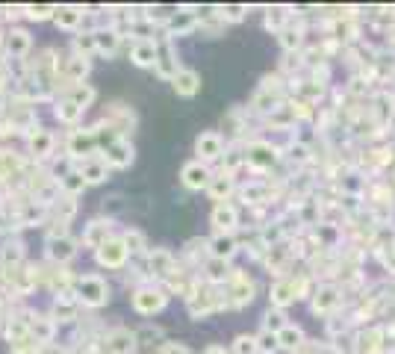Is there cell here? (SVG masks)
<instances>
[{
  "label": "cell",
  "mask_w": 395,
  "mask_h": 354,
  "mask_svg": "<svg viewBox=\"0 0 395 354\" xmlns=\"http://www.w3.org/2000/svg\"><path fill=\"white\" fill-rule=\"evenodd\" d=\"M133 160H136V151L127 139H118L104 151V163L109 168H127V166H133Z\"/></svg>",
  "instance_id": "17"
},
{
  "label": "cell",
  "mask_w": 395,
  "mask_h": 354,
  "mask_svg": "<svg viewBox=\"0 0 395 354\" xmlns=\"http://www.w3.org/2000/svg\"><path fill=\"white\" fill-rule=\"evenodd\" d=\"M319 345H322L319 340H307V343H304L298 351H292V354H319Z\"/></svg>",
  "instance_id": "46"
},
{
  "label": "cell",
  "mask_w": 395,
  "mask_h": 354,
  "mask_svg": "<svg viewBox=\"0 0 395 354\" xmlns=\"http://www.w3.org/2000/svg\"><path fill=\"white\" fill-rule=\"evenodd\" d=\"M83 174V181H86V186H94V183H104L107 177H109V166L104 163V160H86V163H80V168H77Z\"/></svg>",
  "instance_id": "26"
},
{
  "label": "cell",
  "mask_w": 395,
  "mask_h": 354,
  "mask_svg": "<svg viewBox=\"0 0 395 354\" xmlns=\"http://www.w3.org/2000/svg\"><path fill=\"white\" fill-rule=\"evenodd\" d=\"M59 189H63L68 198H77V195H83V189H86V181H83V174L80 171H71V174H65L63 181H59Z\"/></svg>",
  "instance_id": "35"
},
{
  "label": "cell",
  "mask_w": 395,
  "mask_h": 354,
  "mask_svg": "<svg viewBox=\"0 0 395 354\" xmlns=\"http://www.w3.org/2000/svg\"><path fill=\"white\" fill-rule=\"evenodd\" d=\"M53 112H56V118H59L63 124H77V122L83 118V112H86V109L77 107V104L71 101V97H63V101L56 104V109H53Z\"/></svg>",
  "instance_id": "33"
},
{
  "label": "cell",
  "mask_w": 395,
  "mask_h": 354,
  "mask_svg": "<svg viewBox=\"0 0 395 354\" xmlns=\"http://www.w3.org/2000/svg\"><path fill=\"white\" fill-rule=\"evenodd\" d=\"M392 189H395V171H392Z\"/></svg>",
  "instance_id": "47"
},
{
  "label": "cell",
  "mask_w": 395,
  "mask_h": 354,
  "mask_svg": "<svg viewBox=\"0 0 395 354\" xmlns=\"http://www.w3.org/2000/svg\"><path fill=\"white\" fill-rule=\"evenodd\" d=\"M86 74H89V59H86V56H77V53H74V56L65 59V80H68V83H74V86L83 83Z\"/></svg>",
  "instance_id": "31"
},
{
  "label": "cell",
  "mask_w": 395,
  "mask_h": 354,
  "mask_svg": "<svg viewBox=\"0 0 395 354\" xmlns=\"http://www.w3.org/2000/svg\"><path fill=\"white\" fill-rule=\"evenodd\" d=\"M53 145H56L53 133H48V130H33L30 133V154L36 156V160H48V156L53 154Z\"/></svg>",
  "instance_id": "25"
},
{
  "label": "cell",
  "mask_w": 395,
  "mask_h": 354,
  "mask_svg": "<svg viewBox=\"0 0 395 354\" xmlns=\"http://www.w3.org/2000/svg\"><path fill=\"white\" fill-rule=\"evenodd\" d=\"M278 343H281V351H298L304 343H307V333H304V328L301 325H295V322H289L281 333H278Z\"/></svg>",
  "instance_id": "24"
},
{
  "label": "cell",
  "mask_w": 395,
  "mask_h": 354,
  "mask_svg": "<svg viewBox=\"0 0 395 354\" xmlns=\"http://www.w3.org/2000/svg\"><path fill=\"white\" fill-rule=\"evenodd\" d=\"M65 148H68V160L86 163V160H92V154L97 148V136H94V130H71Z\"/></svg>",
  "instance_id": "11"
},
{
  "label": "cell",
  "mask_w": 395,
  "mask_h": 354,
  "mask_svg": "<svg viewBox=\"0 0 395 354\" xmlns=\"http://www.w3.org/2000/svg\"><path fill=\"white\" fill-rule=\"evenodd\" d=\"M254 299H256L254 278H251L248 272H242V269H233V278L224 286V304H227V310H242V307L254 304Z\"/></svg>",
  "instance_id": "3"
},
{
  "label": "cell",
  "mask_w": 395,
  "mask_h": 354,
  "mask_svg": "<svg viewBox=\"0 0 395 354\" xmlns=\"http://www.w3.org/2000/svg\"><path fill=\"white\" fill-rule=\"evenodd\" d=\"M130 59H133V65H139V68H153L156 59H160V42H156V38H139L130 50Z\"/></svg>",
  "instance_id": "16"
},
{
  "label": "cell",
  "mask_w": 395,
  "mask_h": 354,
  "mask_svg": "<svg viewBox=\"0 0 395 354\" xmlns=\"http://www.w3.org/2000/svg\"><path fill=\"white\" fill-rule=\"evenodd\" d=\"M68 97H71V101H74L77 107H80V109H89L92 101H94V89L86 86V83H77V86L68 89Z\"/></svg>",
  "instance_id": "36"
},
{
  "label": "cell",
  "mask_w": 395,
  "mask_h": 354,
  "mask_svg": "<svg viewBox=\"0 0 395 354\" xmlns=\"http://www.w3.org/2000/svg\"><path fill=\"white\" fill-rule=\"evenodd\" d=\"M53 213H56V219H59V222H65V225H68V222L74 219V213H77V198H68V195H65L63 201H56V204H53Z\"/></svg>",
  "instance_id": "42"
},
{
  "label": "cell",
  "mask_w": 395,
  "mask_h": 354,
  "mask_svg": "<svg viewBox=\"0 0 395 354\" xmlns=\"http://www.w3.org/2000/svg\"><path fill=\"white\" fill-rule=\"evenodd\" d=\"M233 192H239V186H236V177L222 174V171H219V174H212V181H210V186H207L210 201H215V204H227Z\"/></svg>",
  "instance_id": "18"
},
{
  "label": "cell",
  "mask_w": 395,
  "mask_h": 354,
  "mask_svg": "<svg viewBox=\"0 0 395 354\" xmlns=\"http://www.w3.org/2000/svg\"><path fill=\"white\" fill-rule=\"evenodd\" d=\"M0 260H4V266H9V269L21 266V260H24V245H21V240H6L4 248H0Z\"/></svg>",
  "instance_id": "32"
},
{
  "label": "cell",
  "mask_w": 395,
  "mask_h": 354,
  "mask_svg": "<svg viewBox=\"0 0 395 354\" xmlns=\"http://www.w3.org/2000/svg\"><path fill=\"white\" fill-rule=\"evenodd\" d=\"M342 304H345V289L340 284H319L310 299V313L328 322L330 316H340Z\"/></svg>",
  "instance_id": "2"
},
{
  "label": "cell",
  "mask_w": 395,
  "mask_h": 354,
  "mask_svg": "<svg viewBox=\"0 0 395 354\" xmlns=\"http://www.w3.org/2000/svg\"><path fill=\"white\" fill-rule=\"evenodd\" d=\"M145 272H148V278H156V281H168L171 274L177 272V260H174V254L166 251V248H153L148 251V260H145Z\"/></svg>",
  "instance_id": "10"
},
{
  "label": "cell",
  "mask_w": 395,
  "mask_h": 354,
  "mask_svg": "<svg viewBox=\"0 0 395 354\" xmlns=\"http://www.w3.org/2000/svg\"><path fill=\"white\" fill-rule=\"evenodd\" d=\"M289 24H292V12H289L286 6H269V9H266V30L281 33V30H286Z\"/></svg>",
  "instance_id": "29"
},
{
  "label": "cell",
  "mask_w": 395,
  "mask_h": 354,
  "mask_svg": "<svg viewBox=\"0 0 395 354\" xmlns=\"http://www.w3.org/2000/svg\"><path fill=\"white\" fill-rule=\"evenodd\" d=\"M124 245H127V251L130 254H145L148 251V240H145V233L142 230H136V227H130V230H124Z\"/></svg>",
  "instance_id": "37"
},
{
  "label": "cell",
  "mask_w": 395,
  "mask_h": 354,
  "mask_svg": "<svg viewBox=\"0 0 395 354\" xmlns=\"http://www.w3.org/2000/svg\"><path fill=\"white\" fill-rule=\"evenodd\" d=\"M227 136L219 133V130H201L195 139V160L204 163V166H212V163H222L224 154H227Z\"/></svg>",
  "instance_id": "4"
},
{
  "label": "cell",
  "mask_w": 395,
  "mask_h": 354,
  "mask_svg": "<svg viewBox=\"0 0 395 354\" xmlns=\"http://www.w3.org/2000/svg\"><path fill=\"white\" fill-rule=\"evenodd\" d=\"M269 307H278V310H286L292 304H298V292H295V281L292 274H286V278H278L271 286H269Z\"/></svg>",
  "instance_id": "14"
},
{
  "label": "cell",
  "mask_w": 395,
  "mask_h": 354,
  "mask_svg": "<svg viewBox=\"0 0 395 354\" xmlns=\"http://www.w3.org/2000/svg\"><path fill=\"white\" fill-rule=\"evenodd\" d=\"M74 50H77V56H86V59H89V53H97L94 30H92V33H77V36H74Z\"/></svg>",
  "instance_id": "39"
},
{
  "label": "cell",
  "mask_w": 395,
  "mask_h": 354,
  "mask_svg": "<svg viewBox=\"0 0 395 354\" xmlns=\"http://www.w3.org/2000/svg\"><path fill=\"white\" fill-rule=\"evenodd\" d=\"M198 27H201V21H198L195 12H174L171 21L166 24L168 38H174V36H189V33H195Z\"/></svg>",
  "instance_id": "20"
},
{
  "label": "cell",
  "mask_w": 395,
  "mask_h": 354,
  "mask_svg": "<svg viewBox=\"0 0 395 354\" xmlns=\"http://www.w3.org/2000/svg\"><path fill=\"white\" fill-rule=\"evenodd\" d=\"M286 325H289V319H286V310L269 307V310L263 313V328H260V331H269V333H281Z\"/></svg>",
  "instance_id": "34"
},
{
  "label": "cell",
  "mask_w": 395,
  "mask_h": 354,
  "mask_svg": "<svg viewBox=\"0 0 395 354\" xmlns=\"http://www.w3.org/2000/svg\"><path fill=\"white\" fill-rule=\"evenodd\" d=\"M219 18L224 24H239V21H245L248 18V6H242V4H236V6H219Z\"/></svg>",
  "instance_id": "40"
},
{
  "label": "cell",
  "mask_w": 395,
  "mask_h": 354,
  "mask_svg": "<svg viewBox=\"0 0 395 354\" xmlns=\"http://www.w3.org/2000/svg\"><path fill=\"white\" fill-rule=\"evenodd\" d=\"M256 337V351L260 354H278L281 351V343H278V333H269V331H260L254 333Z\"/></svg>",
  "instance_id": "38"
},
{
  "label": "cell",
  "mask_w": 395,
  "mask_h": 354,
  "mask_svg": "<svg viewBox=\"0 0 395 354\" xmlns=\"http://www.w3.org/2000/svg\"><path fill=\"white\" fill-rule=\"evenodd\" d=\"M74 295L77 301L86 307H104L109 301V284L101 278V274H83L74 284Z\"/></svg>",
  "instance_id": "5"
},
{
  "label": "cell",
  "mask_w": 395,
  "mask_h": 354,
  "mask_svg": "<svg viewBox=\"0 0 395 354\" xmlns=\"http://www.w3.org/2000/svg\"><path fill=\"white\" fill-rule=\"evenodd\" d=\"M30 48H33V38H30L27 30H9V36H6V50H9V56L24 59L30 53Z\"/></svg>",
  "instance_id": "27"
},
{
  "label": "cell",
  "mask_w": 395,
  "mask_h": 354,
  "mask_svg": "<svg viewBox=\"0 0 395 354\" xmlns=\"http://www.w3.org/2000/svg\"><path fill=\"white\" fill-rule=\"evenodd\" d=\"M94 257H97V263H101L104 269H124L130 251H127L121 236H109V240L94 251Z\"/></svg>",
  "instance_id": "9"
},
{
  "label": "cell",
  "mask_w": 395,
  "mask_h": 354,
  "mask_svg": "<svg viewBox=\"0 0 395 354\" xmlns=\"http://www.w3.org/2000/svg\"><path fill=\"white\" fill-rule=\"evenodd\" d=\"M242 148H245V163H248V168L254 174H260V177L283 163V154L278 151V145H274L271 139H248Z\"/></svg>",
  "instance_id": "1"
},
{
  "label": "cell",
  "mask_w": 395,
  "mask_h": 354,
  "mask_svg": "<svg viewBox=\"0 0 395 354\" xmlns=\"http://www.w3.org/2000/svg\"><path fill=\"white\" fill-rule=\"evenodd\" d=\"M45 257L53 263V266H65L77 257V242L71 236H50L45 242Z\"/></svg>",
  "instance_id": "12"
},
{
  "label": "cell",
  "mask_w": 395,
  "mask_h": 354,
  "mask_svg": "<svg viewBox=\"0 0 395 354\" xmlns=\"http://www.w3.org/2000/svg\"><path fill=\"white\" fill-rule=\"evenodd\" d=\"M239 240L236 236H227V233H212V240H210V257L215 260H233L236 254H239Z\"/></svg>",
  "instance_id": "19"
},
{
  "label": "cell",
  "mask_w": 395,
  "mask_h": 354,
  "mask_svg": "<svg viewBox=\"0 0 395 354\" xmlns=\"http://www.w3.org/2000/svg\"><path fill=\"white\" fill-rule=\"evenodd\" d=\"M204 278H207V284H212V286H227V281L233 278V269H230V263L227 260H215V257H210L207 263H204Z\"/></svg>",
  "instance_id": "22"
},
{
  "label": "cell",
  "mask_w": 395,
  "mask_h": 354,
  "mask_svg": "<svg viewBox=\"0 0 395 354\" xmlns=\"http://www.w3.org/2000/svg\"><path fill=\"white\" fill-rule=\"evenodd\" d=\"M94 45H97V53L115 56V53H118V45H121V33H118L115 27H101V30H94Z\"/></svg>",
  "instance_id": "23"
},
{
  "label": "cell",
  "mask_w": 395,
  "mask_h": 354,
  "mask_svg": "<svg viewBox=\"0 0 395 354\" xmlns=\"http://www.w3.org/2000/svg\"><path fill=\"white\" fill-rule=\"evenodd\" d=\"M153 71H156V77H160V80H171V83H174V77L183 71L180 59H177V53H174V48H171V38L160 45V59H156Z\"/></svg>",
  "instance_id": "15"
},
{
  "label": "cell",
  "mask_w": 395,
  "mask_h": 354,
  "mask_svg": "<svg viewBox=\"0 0 395 354\" xmlns=\"http://www.w3.org/2000/svg\"><path fill=\"white\" fill-rule=\"evenodd\" d=\"M53 21L63 30H77V27L83 24V9H77V6H56Z\"/></svg>",
  "instance_id": "30"
},
{
  "label": "cell",
  "mask_w": 395,
  "mask_h": 354,
  "mask_svg": "<svg viewBox=\"0 0 395 354\" xmlns=\"http://www.w3.org/2000/svg\"><path fill=\"white\" fill-rule=\"evenodd\" d=\"M230 354H260L256 351V337H251V333H239L230 345Z\"/></svg>",
  "instance_id": "41"
},
{
  "label": "cell",
  "mask_w": 395,
  "mask_h": 354,
  "mask_svg": "<svg viewBox=\"0 0 395 354\" xmlns=\"http://www.w3.org/2000/svg\"><path fill=\"white\" fill-rule=\"evenodd\" d=\"M168 304V292L166 286H153V284H145L133 292V310L139 313V316H153V313L166 310Z\"/></svg>",
  "instance_id": "6"
},
{
  "label": "cell",
  "mask_w": 395,
  "mask_h": 354,
  "mask_svg": "<svg viewBox=\"0 0 395 354\" xmlns=\"http://www.w3.org/2000/svg\"><path fill=\"white\" fill-rule=\"evenodd\" d=\"M357 354H389L386 325H366L357 331Z\"/></svg>",
  "instance_id": "7"
},
{
  "label": "cell",
  "mask_w": 395,
  "mask_h": 354,
  "mask_svg": "<svg viewBox=\"0 0 395 354\" xmlns=\"http://www.w3.org/2000/svg\"><path fill=\"white\" fill-rule=\"evenodd\" d=\"M50 15H56V6H27V18L33 21H45Z\"/></svg>",
  "instance_id": "43"
},
{
  "label": "cell",
  "mask_w": 395,
  "mask_h": 354,
  "mask_svg": "<svg viewBox=\"0 0 395 354\" xmlns=\"http://www.w3.org/2000/svg\"><path fill=\"white\" fill-rule=\"evenodd\" d=\"M9 83H12V71H9L6 63H0V92H4Z\"/></svg>",
  "instance_id": "45"
},
{
  "label": "cell",
  "mask_w": 395,
  "mask_h": 354,
  "mask_svg": "<svg viewBox=\"0 0 395 354\" xmlns=\"http://www.w3.org/2000/svg\"><path fill=\"white\" fill-rule=\"evenodd\" d=\"M107 240H109V219H107V222H104V219H97V222H89V225H86L83 245H89V248L97 251Z\"/></svg>",
  "instance_id": "28"
},
{
  "label": "cell",
  "mask_w": 395,
  "mask_h": 354,
  "mask_svg": "<svg viewBox=\"0 0 395 354\" xmlns=\"http://www.w3.org/2000/svg\"><path fill=\"white\" fill-rule=\"evenodd\" d=\"M210 181H212V168L204 166V163H198V160H192V163H186V166L180 168V183H183L189 192H201V189L207 192Z\"/></svg>",
  "instance_id": "13"
},
{
  "label": "cell",
  "mask_w": 395,
  "mask_h": 354,
  "mask_svg": "<svg viewBox=\"0 0 395 354\" xmlns=\"http://www.w3.org/2000/svg\"><path fill=\"white\" fill-rule=\"evenodd\" d=\"M210 225L215 233H227V236H236V230H239L242 225V213L236 204H215L212 213H210Z\"/></svg>",
  "instance_id": "8"
},
{
  "label": "cell",
  "mask_w": 395,
  "mask_h": 354,
  "mask_svg": "<svg viewBox=\"0 0 395 354\" xmlns=\"http://www.w3.org/2000/svg\"><path fill=\"white\" fill-rule=\"evenodd\" d=\"M174 92L180 97H195L198 92H201V74H198L195 68H183L180 74L174 77Z\"/></svg>",
  "instance_id": "21"
},
{
  "label": "cell",
  "mask_w": 395,
  "mask_h": 354,
  "mask_svg": "<svg viewBox=\"0 0 395 354\" xmlns=\"http://www.w3.org/2000/svg\"><path fill=\"white\" fill-rule=\"evenodd\" d=\"M156 354H192V348L186 343H163L156 348Z\"/></svg>",
  "instance_id": "44"
}]
</instances>
